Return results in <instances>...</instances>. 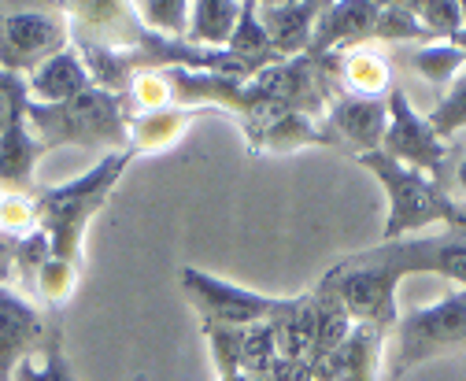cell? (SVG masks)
<instances>
[{"instance_id":"obj_1","label":"cell","mask_w":466,"mask_h":381,"mask_svg":"<svg viewBox=\"0 0 466 381\" xmlns=\"http://www.w3.org/2000/svg\"><path fill=\"white\" fill-rule=\"evenodd\" d=\"M26 126H34V137L41 148L78 145L93 152H127L130 148V115L123 107V96L89 85L86 93L64 100V104H26Z\"/></svg>"},{"instance_id":"obj_4","label":"cell","mask_w":466,"mask_h":381,"mask_svg":"<svg viewBox=\"0 0 466 381\" xmlns=\"http://www.w3.org/2000/svg\"><path fill=\"white\" fill-rule=\"evenodd\" d=\"M466 348V289H451L430 307H415L396 322V345L385 359V381H400L411 366Z\"/></svg>"},{"instance_id":"obj_19","label":"cell","mask_w":466,"mask_h":381,"mask_svg":"<svg viewBox=\"0 0 466 381\" xmlns=\"http://www.w3.org/2000/svg\"><path fill=\"white\" fill-rule=\"evenodd\" d=\"M241 19V5L238 0H197L189 5V30L186 41L193 48H208V52H222L238 30Z\"/></svg>"},{"instance_id":"obj_13","label":"cell","mask_w":466,"mask_h":381,"mask_svg":"<svg viewBox=\"0 0 466 381\" xmlns=\"http://www.w3.org/2000/svg\"><path fill=\"white\" fill-rule=\"evenodd\" d=\"M256 12L278 60L308 56L322 5H315V0H300V5H256Z\"/></svg>"},{"instance_id":"obj_3","label":"cell","mask_w":466,"mask_h":381,"mask_svg":"<svg viewBox=\"0 0 466 381\" xmlns=\"http://www.w3.org/2000/svg\"><path fill=\"white\" fill-rule=\"evenodd\" d=\"M356 159L389 193L385 241H400L407 234H419V230L433 226V223H444L448 230H466V207H459L437 178H430L415 167H403V163H396L381 148L356 155Z\"/></svg>"},{"instance_id":"obj_12","label":"cell","mask_w":466,"mask_h":381,"mask_svg":"<svg viewBox=\"0 0 466 381\" xmlns=\"http://www.w3.org/2000/svg\"><path fill=\"white\" fill-rule=\"evenodd\" d=\"M329 134L337 141H348L360 155L378 152L389 126V100L385 96H333L329 107Z\"/></svg>"},{"instance_id":"obj_8","label":"cell","mask_w":466,"mask_h":381,"mask_svg":"<svg viewBox=\"0 0 466 381\" xmlns=\"http://www.w3.org/2000/svg\"><path fill=\"white\" fill-rule=\"evenodd\" d=\"M67 48V19L60 12H0V71L19 75L37 71L45 60Z\"/></svg>"},{"instance_id":"obj_10","label":"cell","mask_w":466,"mask_h":381,"mask_svg":"<svg viewBox=\"0 0 466 381\" xmlns=\"http://www.w3.org/2000/svg\"><path fill=\"white\" fill-rule=\"evenodd\" d=\"M56 337L60 330L45 326L41 311L30 300L12 293L8 286L0 289V381H12L15 366L41 356Z\"/></svg>"},{"instance_id":"obj_16","label":"cell","mask_w":466,"mask_h":381,"mask_svg":"<svg viewBox=\"0 0 466 381\" xmlns=\"http://www.w3.org/2000/svg\"><path fill=\"white\" fill-rule=\"evenodd\" d=\"M93 82H89V71L82 64V56L75 48H64L60 56L45 60L30 78H26V93L34 96V104H64L78 93H86Z\"/></svg>"},{"instance_id":"obj_36","label":"cell","mask_w":466,"mask_h":381,"mask_svg":"<svg viewBox=\"0 0 466 381\" xmlns=\"http://www.w3.org/2000/svg\"><path fill=\"white\" fill-rule=\"evenodd\" d=\"M462 8V34H466V5H459Z\"/></svg>"},{"instance_id":"obj_26","label":"cell","mask_w":466,"mask_h":381,"mask_svg":"<svg viewBox=\"0 0 466 381\" xmlns=\"http://www.w3.org/2000/svg\"><path fill=\"white\" fill-rule=\"evenodd\" d=\"M278 363V341L270 322H256L241 330V366L245 374H267Z\"/></svg>"},{"instance_id":"obj_35","label":"cell","mask_w":466,"mask_h":381,"mask_svg":"<svg viewBox=\"0 0 466 381\" xmlns=\"http://www.w3.org/2000/svg\"><path fill=\"white\" fill-rule=\"evenodd\" d=\"M451 45H459V48H462V52H466V34H459V37H455V41H451Z\"/></svg>"},{"instance_id":"obj_20","label":"cell","mask_w":466,"mask_h":381,"mask_svg":"<svg viewBox=\"0 0 466 381\" xmlns=\"http://www.w3.org/2000/svg\"><path fill=\"white\" fill-rule=\"evenodd\" d=\"M304 145H337V137L329 130H319L315 119L300 115V112H278L256 137V152H297Z\"/></svg>"},{"instance_id":"obj_11","label":"cell","mask_w":466,"mask_h":381,"mask_svg":"<svg viewBox=\"0 0 466 381\" xmlns=\"http://www.w3.org/2000/svg\"><path fill=\"white\" fill-rule=\"evenodd\" d=\"M378 15H381V5H374V0H340V5H322V15L315 23L308 56L322 60V56H337V52H352L363 41H374Z\"/></svg>"},{"instance_id":"obj_7","label":"cell","mask_w":466,"mask_h":381,"mask_svg":"<svg viewBox=\"0 0 466 381\" xmlns=\"http://www.w3.org/2000/svg\"><path fill=\"white\" fill-rule=\"evenodd\" d=\"M182 293L200 311L204 326H229V330H245L256 322H270L289 296H267L256 289H241L233 282H222L215 275H204L197 266H182Z\"/></svg>"},{"instance_id":"obj_32","label":"cell","mask_w":466,"mask_h":381,"mask_svg":"<svg viewBox=\"0 0 466 381\" xmlns=\"http://www.w3.org/2000/svg\"><path fill=\"white\" fill-rule=\"evenodd\" d=\"M48 259H52V245H48V234L41 226L15 241V270H19L23 278H37V270Z\"/></svg>"},{"instance_id":"obj_17","label":"cell","mask_w":466,"mask_h":381,"mask_svg":"<svg viewBox=\"0 0 466 381\" xmlns=\"http://www.w3.org/2000/svg\"><path fill=\"white\" fill-rule=\"evenodd\" d=\"M200 112L193 107H163V112H141L130 115V152H167L170 145H178L186 137V130L193 126Z\"/></svg>"},{"instance_id":"obj_15","label":"cell","mask_w":466,"mask_h":381,"mask_svg":"<svg viewBox=\"0 0 466 381\" xmlns=\"http://www.w3.org/2000/svg\"><path fill=\"white\" fill-rule=\"evenodd\" d=\"M322 67L329 78L340 82L344 96H385L392 85L389 60L378 56L370 48H352V52H337V56H322Z\"/></svg>"},{"instance_id":"obj_2","label":"cell","mask_w":466,"mask_h":381,"mask_svg":"<svg viewBox=\"0 0 466 381\" xmlns=\"http://www.w3.org/2000/svg\"><path fill=\"white\" fill-rule=\"evenodd\" d=\"M130 163H134L130 148L127 152H107L82 178H75L67 185H56V189H41L34 196L37 226L48 234V245H52L56 259L78 263L89 219L104 207V200L111 196L115 185H119V178L127 175Z\"/></svg>"},{"instance_id":"obj_24","label":"cell","mask_w":466,"mask_h":381,"mask_svg":"<svg viewBox=\"0 0 466 381\" xmlns=\"http://www.w3.org/2000/svg\"><path fill=\"white\" fill-rule=\"evenodd\" d=\"M374 41H385V45H396V41L433 45V34L411 15V8H407V5H381L378 26H374Z\"/></svg>"},{"instance_id":"obj_25","label":"cell","mask_w":466,"mask_h":381,"mask_svg":"<svg viewBox=\"0 0 466 381\" xmlns=\"http://www.w3.org/2000/svg\"><path fill=\"white\" fill-rule=\"evenodd\" d=\"M426 123H430V130H433L441 141L466 126V71L448 85V93L437 100V107L426 115Z\"/></svg>"},{"instance_id":"obj_6","label":"cell","mask_w":466,"mask_h":381,"mask_svg":"<svg viewBox=\"0 0 466 381\" xmlns=\"http://www.w3.org/2000/svg\"><path fill=\"white\" fill-rule=\"evenodd\" d=\"M356 259L385 266L403 282L407 275H441L455 289H466V230H444L437 237H400L381 241L378 248L356 252Z\"/></svg>"},{"instance_id":"obj_27","label":"cell","mask_w":466,"mask_h":381,"mask_svg":"<svg viewBox=\"0 0 466 381\" xmlns=\"http://www.w3.org/2000/svg\"><path fill=\"white\" fill-rule=\"evenodd\" d=\"M407 8H411V15L433 37L455 41L462 34V8H459V0H415V5H407Z\"/></svg>"},{"instance_id":"obj_23","label":"cell","mask_w":466,"mask_h":381,"mask_svg":"<svg viewBox=\"0 0 466 381\" xmlns=\"http://www.w3.org/2000/svg\"><path fill=\"white\" fill-rule=\"evenodd\" d=\"M130 15L141 23L145 34H156L167 41H186V30H189L186 0H141V5H130Z\"/></svg>"},{"instance_id":"obj_31","label":"cell","mask_w":466,"mask_h":381,"mask_svg":"<svg viewBox=\"0 0 466 381\" xmlns=\"http://www.w3.org/2000/svg\"><path fill=\"white\" fill-rule=\"evenodd\" d=\"M26 104H30L26 78L0 71V134H8L15 123L26 119Z\"/></svg>"},{"instance_id":"obj_28","label":"cell","mask_w":466,"mask_h":381,"mask_svg":"<svg viewBox=\"0 0 466 381\" xmlns=\"http://www.w3.org/2000/svg\"><path fill=\"white\" fill-rule=\"evenodd\" d=\"M12 381H78V377H75V370H71V363H67V356H64V341L56 337V341L41 352V359L19 363L15 374H12Z\"/></svg>"},{"instance_id":"obj_29","label":"cell","mask_w":466,"mask_h":381,"mask_svg":"<svg viewBox=\"0 0 466 381\" xmlns=\"http://www.w3.org/2000/svg\"><path fill=\"white\" fill-rule=\"evenodd\" d=\"M75 282H78V263L56 259V256L37 270V278H34L37 296H41L45 304H52V307H60V304L75 293Z\"/></svg>"},{"instance_id":"obj_9","label":"cell","mask_w":466,"mask_h":381,"mask_svg":"<svg viewBox=\"0 0 466 381\" xmlns=\"http://www.w3.org/2000/svg\"><path fill=\"white\" fill-rule=\"evenodd\" d=\"M389 126H385V141H381V152L392 155L403 167H415L430 178L441 182L444 175V141L430 130L426 115H419L411 100H407L403 89H389Z\"/></svg>"},{"instance_id":"obj_18","label":"cell","mask_w":466,"mask_h":381,"mask_svg":"<svg viewBox=\"0 0 466 381\" xmlns=\"http://www.w3.org/2000/svg\"><path fill=\"white\" fill-rule=\"evenodd\" d=\"M41 141L34 137V130L23 123H15L8 134H0V193H23L34 185V167L41 159Z\"/></svg>"},{"instance_id":"obj_33","label":"cell","mask_w":466,"mask_h":381,"mask_svg":"<svg viewBox=\"0 0 466 381\" xmlns=\"http://www.w3.org/2000/svg\"><path fill=\"white\" fill-rule=\"evenodd\" d=\"M12 270H15V237L0 234V289H5Z\"/></svg>"},{"instance_id":"obj_30","label":"cell","mask_w":466,"mask_h":381,"mask_svg":"<svg viewBox=\"0 0 466 381\" xmlns=\"http://www.w3.org/2000/svg\"><path fill=\"white\" fill-rule=\"evenodd\" d=\"M130 100L141 107V112H163V107H174V93H170V78L167 71H137L130 78Z\"/></svg>"},{"instance_id":"obj_34","label":"cell","mask_w":466,"mask_h":381,"mask_svg":"<svg viewBox=\"0 0 466 381\" xmlns=\"http://www.w3.org/2000/svg\"><path fill=\"white\" fill-rule=\"evenodd\" d=\"M455 185L466 193V159H459V167H455Z\"/></svg>"},{"instance_id":"obj_5","label":"cell","mask_w":466,"mask_h":381,"mask_svg":"<svg viewBox=\"0 0 466 381\" xmlns=\"http://www.w3.org/2000/svg\"><path fill=\"white\" fill-rule=\"evenodd\" d=\"M322 289L340 304V311L352 318V326H367V330H396L400 311H396V289L400 278L385 266L363 263L356 256H348L344 263H337Z\"/></svg>"},{"instance_id":"obj_21","label":"cell","mask_w":466,"mask_h":381,"mask_svg":"<svg viewBox=\"0 0 466 381\" xmlns=\"http://www.w3.org/2000/svg\"><path fill=\"white\" fill-rule=\"evenodd\" d=\"M226 52H229V56L238 60L245 71H252V75H259L263 67L278 64L274 48H270V41H267V30L259 26L256 0H245V5H241V19H238V30H233Z\"/></svg>"},{"instance_id":"obj_22","label":"cell","mask_w":466,"mask_h":381,"mask_svg":"<svg viewBox=\"0 0 466 381\" xmlns=\"http://www.w3.org/2000/svg\"><path fill=\"white\" fill-rule=\"evenodd\" d=\"M403 60H407V67H411L422 82H430V85H451L462 71H466V52L459 48V45H444V41H433V45H419V48H411V52H403Z\"/></svg>"},{"instance_id":"obj_14","label":"cell","mask_w":466,"mask_h":381,"mask_svg":"<svg viewBox=\"0 0 466 381\" xmlns=\"http://www.w3.org/2000/svg\"><path fill=\"white\" fill-rule=\"evenodd\" d=\"M270 330H274L278 359L281 363L311 366L315 341H319V304H315V293L289 296L285 307L270 318Z\"/></svg>"}]
</instances>
